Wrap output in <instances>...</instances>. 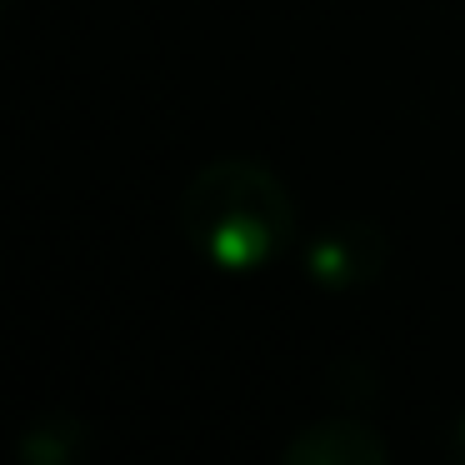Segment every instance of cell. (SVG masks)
Returning a JSON list of instances; mask_svg holds the SVG:
<instances>
[{
	"label": "cell",
	"instance_id": "1",
	"mask_svg": "<svg viewBox=\"0 0 465 465\" xmlns=\"http://www.w3.org/2000/svg\"><path fill=\"white\" fill-rule=\"evenodd\" d=\"M181 235L221 275H255L295 241V201L261 161L221 155L201 165L181 195Z\"/></svg>",
	"mask_w": 465,
	"mask_h": 465
},
{
	"label": "cell",
	"instance_id": "2",
	"mask_svg": "<svg viewBox=\"0 0 465 465\" xmlns=\"http://www.w3.org/2000/svg\"><path fill=\"white\" fill-rule=\"evenodd\" d=\"M391 265V235L375 221H331L305 241L301 271L325 295H355Z\"/></svg>",
	"mask_w": 465,
	"mask_h": 465
},
{
	"label": "cell",
	"instance_id": "3",
	"mask_svg": "<svg viewBox=\"0 0 465 465\" xmlns=\"http://www.w3.org/2000/svg\"><path fill=\"white\" fill-rule=\"evenodd\" d=\"M281 460L285 465H391V445L375 425L341 415V420L301 425L281 445Z\"/></svg>",
	"mask_w": 465,
	"mask_h": 465
},
{
	"label": "cell",
	"instance_id": "4",
	"mask_svg": "<svg viewBox=\"0 0 465 465\" xmlns=\"http://www.w3.org/2000/svg\"><path fill=\"white\" fill-rule=\"evenodd\" d=\"M81 450H85V420H75V415H41L21 435V455L31 465H75Z\"/></svg>",
	"mask_w": 465,
	"mask_h": 465
},
{
	"label": "cell",
	"instance_id": "5",
	"mask_svg": "<svg viewBox=\"0 0 465 465\" xmlns=\"http://www.w3.org/2000/svg\"><path fill=\"white\" fill-rule=\"evenodd\" d=\"M450 445H455V455H460V460H465V411H460V415H455V420H450Z\"/></svg>",
	"mask_w": 465,
	"mask_h": 465
}]
</instances>
